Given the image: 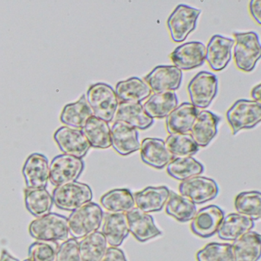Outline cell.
<instances>
[{"label": "cell", "instance_id": "cell-14", "mask_svg": "<svg viewBox=\"0 0 261 261\" xmlns=\"http://www.w3.org/2000/svg\"><path fill=\"white\" fill-rule=\"evenodd\" d=\"M205 47L202 42H186L171 53L170 59L174 66L181 71L195 69L205 62Z\"/></svg>", "mask_w": 261, "mask_h": 261}, {"label": "cell", "instance_id": "cell-45", "mask_svg": "<svg viewBox=\"0 0 261 261\" xmlns=\"http://www.w3.org/2000/svg\"><path fill=\"white\" fill-rule=\"evenodd\" d=\"M23 261H31V260H30V259H25V260H23Z\"/></svg>", "mask_w": 261, "mask_h": 261}, {"label": "cell", "instance_id": "cell-44", "mask_svg": "<svg viewBox=\"0 0 261 261\" xmlns=\"http://www.w3.org/2000/svg\"><path fill=\"white\" fill-rule=\"evenodd\" d=\"M0 261H19V259H16L14 256H12L11 254L8 253L6 250H3L0 256Z\"/></svg>", "mask_w": 261, "mask_h": 261}, {"label": "cell", "instance_id": "cell-8", "mask_svg": "<svg viewBox=\"0 0 261 261\" xmlns=\"http://www.w3.org/2000/svg\"><path fill=\"white\" fill-rule=\"evenodd\" d=\"M218 81L216 76L207 71H200L188 85V93L192 105L197 109L210 106L218 94Z\"/></svg>", "mask_w": 261, "mask_h": 261}, {"label": "cell", "instance_id": "cell-41", "mask_svg": "<svg viewBox=\"0 0 261 261\" xmlns=\"http://www.w3.org/2000/svg\"><path fill=\"white\" fill-rule=\"evenodd\" d=\"M100 261H127L124 252L119 247H110L107 249Z\"/></svg>", "mask_w": 261, "mask_h": 261}, {"label": "cell", "instance_id": "cell-33", "mask_svg": "<svg viewBox=\"0 0 261 261\" xmlns=\"http://www.w3.org/2000/svg\"><path fill=\"white\" fill-rule=\"evenodd\" d=\"M53 197L45 188L25 189V204L28 212L36 218L51 213Z\"/></svg>", "mask_w": 261, "mask_h": 261}, {"label": "cell", "instance_id": "cell-18", "mask_svg": "<svg viewBox=\"0 0 261 261\" xmlns=\"http://www.w3.org/2000/svg\"><path fill=\"white\" fill-rule=\"evenodd\" d=\"M126 215L129 233L140 242H146L163 233L155 225L152 217L137 207L128 212Z\"/></svg>", "mask_w": 261, "mask_h": 261}, {"label": "cell", "instance_id": "cell-35", "mask_svg": "<svg viewBox=\"0 0 261 261\" xmlns=\"http://www.w3.org/2000/svg\"><path fill=\"white\" fill-rule=\"evenodd\" d=\"M165 205L166 214L179 222L192 221L197 212L194 203L173 191H169V198Z\"/></svg>", "mask_w": 261, "mask_h": 261}, {"label": "cell", "instance_id": "cell-4", "mask_svg": "<svg viewBox=\"0 0 261 261\" xmlns=\"http://www.w3.org/2000/svg\"><path fill=\"white\" fill-rule=\"evenodd\" d=\"M32 238L39 241L56 242L68 239V218L56 213H49L33 220L29 227Z\"/></svg>", "mask_w": 261, "mask_h": 261}, {"label": "cell", "instance_id": "cell-43", "mask_svg": "<svg viewBox=\"0 0 261 261\" xmlns=\"http://www.w3.org/2000/svg\"><path fill=\"white\" fill-rule=\"evenodd\" d=\"M260 90V84H258L257 85H256V86H255L254 88L252 89L251 91V97L252 98H253V100L258 102V103H260L261 101Z\"/></svg>", "mask_w": 261, "mask_h": 261}, {"label": "cell", "instance_id": "cell-10", "mask_svg": "<svg viewBox=\"0 0 261 261\" xmlns=\"http://www.w3.org/2000/svg\"><path fill=\"white\" fill-rule=\"evenodd\" d=\"M180 195L195 204H204L218 196L219 188L215 180L204 176L192 177L180 183Z\"/></svg>", "mask_w": 261, "mask_h": 261}, {"label": "cell", "instance_id": "cell-27", "mask_svg": "<svg viewBox=\"0 0 261 261\" xmlns=\"http://www.w3.org/2000/svg\"><path fill=\"white\" fill-rule=\"evenodd\" d=\"M114 91L119 101L125 103H141L152 94L149 85L137 77L119 82Z\"/></svg>", "mask_w": 261, "mask_h": 261}, {"label": "cell", "instance_id": "cell-21", "mask_svg": "<svg viewBox=\"0 0 261 261\" xmlns=\"http://www.w3.org/2000/svg\"><path fill=\"white\" fill-rule=\"evenodd\" d=\"M166 186H149L134 195L135 207L145 213L163 210L169 196Z\"/></svg>", "mask_w": 261, "mask_h": 261}, {"label": "cell", "instance_id": "cell-5", "mask_svg": "<svg viewBox=\"0 0 261 261\" xmlns=\"http://www.w3.org/2000/svg\"><path fill=\"white\" fill-rule=\"evenodd\" d=\"M51 197L58 208L73 212L91 201L93 192L88 185L75 181L56 186Z\"/></svg>", "mask_w": 261, "mask_h": 261}, {"label": "cell", "instance_id": "cell-2", "mask_svg": "<svg viewBox=\"0 0 261 261\" xmlns=\"http://www.w3.org/2000/svg\"><path fill=\"white\" fill-rule=\"evenodd\" d=\"M233 59L237 68L244 72L254 69L260 59L261 47L258 35L255 32L234 33Z\"/></svg>", "mask_w": 261, "mask_h": 261}, {"label": "cell", "instance_id": "cell-28", "mask_svg": "<svg viewBox=\"0 0 261 261\" xmlns=\"http://www.w3.org/2000/svg\"><path fill=\"white\" fill-rule=\"evenodd\" d=\"M178 102L175 91L155 93L149 96L143 108L152 119L166 118L177 108Z\"/></svg>", "mask_w": 261, "mask_h": 261}, {"label": "cell", "instance_id": "cell-17", "mask_svg": "<svg viewBox=\"0 0 261 261\" xmlns=\"http://www.w3.org/2000/svg\"><path fill=\"white\" fill-rule=\"evenodd\" d=\"M111 146L120 155H128L140 149L137 129L121 121H115L111 127Z\"/></svg>", "mask_w": 261, "mask_h": 261}, {"label": "cell", "instance_id": "cell-7", "mask_svg": "<svg viewBox=\"0 0 261 261\" xmlns=\"http://www.w3.org/2000/svg\"><path fill=\"white\" fill-rule=\"evenodd\" d=\"M201 10L185 4H180L168 18L167 27L171 39L174 42L180 43L195 30L197 20Z\"/></svg>", "mask_w": 261, "mask_h": 261}, {"label": "cell", "instance_id": "cell-29", "mask_svg": "<svg viewBox=\"0 0 261 261\" xmlns=\"http://www.w3.org/2000/svg\"><path fill=\"white\" fill-rule=\"evenodd\" d=\"M93 114L85 95L74 103H68L62 110L60 120L68 127L82 129Z\"/></svg>", "mask_w": 261, "mask_h": 261}, {"label": "cell", "instance_id": "cell-32", "mask_svg": "<svg viewBox=\"0 0 261 261\" xmlns=\"http://www.w3.org/2000/svg\"><path fill=\"white\" fill-rule=\"evenodd\" d=\"M100 201L110 213H127L135 207L134 195L128 189L109 191L100 198Z\"/></svg>", "mask_w": 261, "mask_h": 261}, {"label": "cell", "instance_id": "cell-6", "mask_svg": "<svg viewBox=\"0 0 261 261\" xmlns=\"http://www.w3.org/2000/svg\"><path fill=\"white\" fill-rule=\"evenodd\" d=\"M227 122L233 135L245 129H252L261 120V103L254 100H237L227 111Z\"/></svg>", "mask_w": 261, "mask_h": 261}, {"label": "cell", "instance_id": "cell-13", "mask_svg": "<svg viewBox=\"0 0 261 261\" xmlns=\"http://www.w3.org/2000/svg\"><path fill=\"white\" fill-rule=\"evenodd\" d=\"M234 39L215 35L205 47V61L215 71L224 70L231 60Z\"/></svg>", "mask_w": 261, "mask_h": 261}, {"label": "cell", "instance_id": "cell-26", "mask_svg": "<svg viewBox=\"0 0 261 261\" xmlns=\"http://www.w3.org/2000/svg\"><path fill=\"white\" fill-rule=\"evenodd\" d=\"M254 227V221L245 215L230 213L224 217L217 233L223 241H235L241 235L251 230Z\"/></svg>", "mask_w": 261, "mask_h": 261}, {"label": "cell", "instance_id": "cell-42", "mask_svg": "<svg viewBox=\"0 0 261 261\" xmlns=\"http://www.w3.org/2000/svg\"><path fill=\"white\" fill-rule=\"evenodd\" d=\"M249 11L253 20L260 25V1L259 0H252L249 4Z\"/></svg>", "mask_w": 261, "mask_h": 261}, {"label": "cell", "instance_id": "cell-12", "mask_svg": "<svg viewBox=\"0 0 261 261\" xmlns=\"http://www.w3.org/2000/svg\"><path fill=\"white\" fill-rule=\"evenodd\" d=\"M54 140L64 154L79 159L84 158L91 148L82 129L68 126L58 129L55 133Z\"/></svg>", "mask_w": 261, "mask_h": 261}, {"label": "cell", "instance_id": "cell-39", "mask_svg": "<svg viewBox=\"0 0 261 261\" xmlns=\"http://www.w3.org/2000/svg\"><path fill=\"white\" fill-rule=\"evenodd\" d=\"M58 245L56 242L36 241L29 247V258L31 261H53Z\"/></svg>", "mask_w": 261, "mask_h": 261}, {"label": "cell", "instance_id": "cell-24", "mask_svg": "<svg viewBox=\"0 0 261 261\" xmlns=\"http://www.w3.org/2000/svg\"><path fill=\"white\" fill-rule=\"evenodd\" d=\"M103 222L101 232L108 245L120 247L129 233L126 213H108Z\"/></svg>", "mask_w": 261, "mask_h": 261}, {"label": "cell", "instance_id": "cell-40", "mask_svg": "<svg viewBox=\"0 0 261 261\" xmlns=\"http://www.w3.org/2000/svg\"><path fill=\"white\" fill-rule=\"evenodd\" d=\"M53 261H80L79 241L74 238L65 240L58 247Z\"/></svg>", "mask_w": 261, "mask_h": 261}, {"label": "cell", "instance_id": "cell-30", "mask_svg": "<svg viewBox=\"0 0 261 261\" xmlns=\"http://www.w3.org/2000/svg\"><path fill=\"white\" fill-rule=\"evenodd\" d=\"M82 131L91 147L102 149L111 147V126L105 120L92 116Z\"/></svg>", "mask_w": 261, "mask_h": 261}, {"label": "cell", "instance_id": "cell-37", "mask_svg": "<svg viewBox=\"0 0 261 261\" xmlns=\"http://www.w3.org/2000/svg\"><path fill=\"white\" fill-rule=\"evenodd\" d=\"M165 143L174 158L192 156L199 150V147L189 133L169 134Z\"/></svg>", "mask_w": 261, "mask_h": 261}, {"label": "cell", "instance_id": "cell-38", "mask_svg": "<svg viewBox=\"0 0 261 261\" xmlns=\"http://www.w3.org/2000/svg\"><path fill=\"white\" fill-rule=\"evenodd\" d=\"M197 261H233L231 244L212 242L196 253Z\"/></svg>", "mask_w": 261, "mask_h": 261}, {"label": "cell", "instance_id": "cell-19", "mask_svg": "<svg viewBox=\"0 0 261 261\" xmlns=\"http://www.w3.org/2000/svg\"><path fill=\"white\" fill-rule=\"evenodd\" d=\"M140 150L142 161L154 169H163L175 159L161 139H144L140 144Z\"/></svg>", "mask_w": 261, "mask_h": 261}, {"label": "cell", "instance_id": "cell-23", "mask_svg": "<svg viewBox=\"0 0 261 261\" xmlns=\"http://www.w3.org/2000/svg\"><path fill=\"white\" fill-rule=\"evenodd\" d=\"M233 261H258L261 255V237L250 230L233 241L231 244Z\"/></svg>", "mask_w": 261, "mask_h": 261}, {"label": "cell", "instance_id": "cell-11", "mask_svg": "<svg viewBox=\"0 0 261 261\" xmlns=\"http://www.w3.org/2000/svg\"><path fill=\"white\" fill-rule=\"evenodd\" d=\"M144 81L154 94L175 91L181 86L182 71L174 65H160L152 69Z\"/></svg>", "mask_w": 261, "mask_h": 261}, {"label": "cell", "instance_id": "cell-9", "mask_svg": "<svg viewBox=\"0 0 261 261\" xmlns=\"http://www.w3.org/2000/svg\"><path fill=\"white\" fill-rule=\"evenodd\" d=\"M84 169L85 163L82 159L61 154L55 157L50 163V181L56 187L77 181Z\"/></svg>", "mask_w": 261, "mask_h": 261}, {"label": "cell", "instance_id": "cell-3", "mask_svg": "<svg viewBox=\"0 0 261 261\" xmlns=\"http://www.w3.org/2000/svg\"><path fill=\"white\" fill-rule=\"evenodd\" d=\"M85 97L94 117L108 123L114 120L120 101L112 87L105 83L94 84L88 88Z\"/></svg>", "mask_w": 261, "mask_h": 261}, {"label": "cell", "instance_id": "cell-1", "mask_svg": "<svg viewBox=\"0 0 261 261\" xmlns=\"http://www.w3.org/2000/svg\"><path fill=\"white\" fill-rule=\"evenodd\" d=\"M103 217L100 206L90 201L71 212L68 218V231L74 239H82L99 230Z\"/></svg>", "mask_w": 261, "mask_h": 261}, {"label": "cell", "instance_id": "cell-16", "mask_svg": "<svg viewBox=\"0 0 261 261\" xmlns=\"http://www.w3.org/2000/svg\"><path fill=\"white\" fill-rule=\"evenodd\" d=\"M22 175L27 188H46L49 181V163L43 154H31L25 160Z\"/></svg>", "mask_w": 261, "mask_h": 261}, {"label": "cell", "instance_id": "cell-31", "mask_svg": "<svg viewBox=\"0 0 261 261\" xmlns=\"http://www.w3.org/2000/svg\"><path fill=\"white\" fill-rule=\"evenodd\" d=\"M108 248L106 238L101 231H95L79 242L80 261H100Z\"/></svg>", "mask_w": 261, "mask_h": 261}, {"label": "cell", "instance_id": "cell-36", "mask_svg": "<svg viewBox=\"0 0 261 261\" xmlns=\"http://www.w3.org/2000/svg\"><path fill=\"white\" fill-rule=\"evenodd\" d=\"M237 212L250 219L258 221L261 216V195L258 191H246L237 195L234 199Z\"/></svg>", "mask_w": 261, "mask_h": 261}, {"label": "cell", "instance_id": "cell-34", "mask_svg": "<svg viewBox=\"0 0 261 261\" xmlns=\"http://www.w3.org/2000/svg\"><path fill=\"white\" fill-rule=\"evenodd\" d=\"M166 171L172 178L183 181L201 175L204 166L193 157H182L173 159L166 166Z\"/></svg>", "mask_w": 261, "mask_h": 261}, {"label": "cell", "instance_id": "cell-25", "mask_svg": "<svg viewBox=\"0 0 261 261\" xmlns=\"http://www.w3.org/2000/svg\"><path fill=\"white\" fill-rule=\"evenodd\" d=\"M114 118L140 130L148 129L153 123V119L146 114L141 103L120 102Z\"/></svg>", "mask_w": 261, "mask_h": 261}, {"label": "cell", "instance_id": "cell-15", "mask_svg": "<svg viewBox=\"0 0 261 261\" xmlns=\"http://www.w3.org/2000/svg\"><path fill=\"white\" fill-rule=\"evenodd\" d=\"M224 217V212L218 206L212 204L202 207L192 218L191 230L194 234L200 238H210L217 233Z\"/></svg>", "mask_w": 261, "mask_h": 261}, {"label": "cell", "instance_id": "cell-20", "mask_svg": "<svg viewBox=\"0 0 261 261\" xmlns=\"http://www.w3.org/2000/svg\"><path fill=\"white\" fill-rule=\"evenodd\" d=\"M220 117L209 111L198 112L190 134L198 147H205L218 134Z\"/></svg>", "mask_w": 261, "mask_h": 261}, {"label": "cell", "instance_id": "cell-22", "mask_svg": "<svg viewBox=\"0 0 261 261\" xmlns=\"http://www.w3.org/2000/svg\"><path fill=\"white\" fill-rule=\"evenodd\" d=\"M199 111L189 102L177 106L166 117V130L169 134H188L190 132Z\"/></svg>", "mask_w": 261, "mask_h": 261}]
</instances>
